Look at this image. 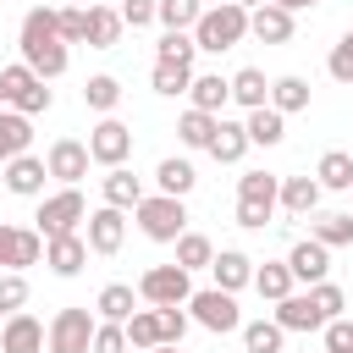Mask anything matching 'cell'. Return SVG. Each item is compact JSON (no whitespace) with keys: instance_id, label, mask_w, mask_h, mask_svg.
<instances>
[{"instance_id":"cell-56","label":"cell","mask_w":353,"mask_h":353,"mask_svg":"<svg viewBox=\"0 0 353 353\" xmlns=\"http://www.w3.org/2000/svg\"><path fill=\"white\" fill-rule=\"evenodd\" d=\"M0 110H6V83H0Z\"/></svg>"},{"instance_id":"cell-13","label":"cell","mask_w":353,"mask_h":353,"mask_svg":"<svg viewBox=\"0 0 353 353\" xmlns=\"http://www.w3.org/2000/svg\"><path fill=\"white\" fill-rule=\"evenodd\" d=\"M39 259H44V237H39V226L28 232V226L0 221V265H6V270H22V265H39Z\"/></svg>"},{"instance_id":"cell-34","label":"cell","mask_w":353,"mask_h":353,"mask_svg":"<svg viewBox=\"0 0 353 353\" xmlns=\"http://www.w3.org/2000/svg\"><path fill=\"white\" fill-rule=\"evenodd\" d=\"M83 105H88V110H99V116H110V110L121 105V83H116L110 72H94V77L83 83Z\"/></svg>"},{"instance_id":"cell-10","label":"cell","mask_w":353,"mask_h":353,"mask_svg":"<svg viewBox=\"0 0 353 353\" xmlns=\"http://www.w3.org/2000/svg\"><path fill=\"white\" fill-rule=\"evenodd\" d=\"M44 165H50V176H55L61 188H77V182L88 176L94 154H88V143H83V138H55V143H50V154H44Z\"/></svg>"},{"instance_id":"cell-22","label":"cell","mask_w":353,"mask_h":353,"mask_svg":"<svg viewBox=\"0 0 353 353\" xmlns=\"http://www.w3.org/2000/svg\"><path fill=\"white\" fill-rule=\"evenodd\" d=\"M99 188H105V204H116V210H138V204H143V182H138L127 165H110V171L99 176Z\"/></svg>"},{"instance_id":"cell-29","label":"cell","mask_w":353,"mask_h":353,"mask_svg":"<svg viewBox=\"0 0 353 353\" xmlns=\"http://www.w3.org/2000/svg\"><path fill=\"white\" fill-rule=\"evenodd\" d=\"M215 110H199V105H188L182 116H176V138L188 143V149H210V138H215Z\"/></svg>"},{"instance_id":"cell-41","label":"cell","mask_w":353,"mask_h":353,"mask_svg":"<svg viewBox=\"0 0 353 353\" xmlns=\"http://www.w3.org/2000/svg\"><path fill=\"white\" fill-rule=\"evenodd\" d=\"M281 342H287V331L276 320H248L243 325V347L248 353H281Z\"/></svg>"},{"instance_id":"cell-16","label":"cell","mask_w":353,"mask_h":353,"mask_svg":"<svg viewBox=\"0 0 353 353\" xmlns=\"http://www.w3.org/2000/svg\"><path fill=\"white\" fill-rule=\"evenodd\" d=\"M281 331H325V309L314 303V292H287L270 314Z\"/></svg>"},{"instance_id":"cell-9","label":"cell","mask_w":353,"mask_h":353,"mask_svg":"<svg viewBox=\"0 0 353 353\" xmlns=\"http://www.w3.org/2000/svg\"><path fill=\"white\" fill-rule=\"evenodd\" d=\"M94 314L88 309H61L55 320H50V353H94Z\"/></svg>"},{"instance_id":"cell-42","label":"cell","mask_w":353,"mask_h":353,"mask_svg":"<svg viewBox=\"0 0 353 353\" xmlns=\"http://www.w3.org/2000/svg\"><path fill=\"white\" fill-rule=\"evenodd\" d=\"M204 17V0H160V22L165 28H182V33H193V22Z\"/></svg>"},{"instance_id":"cell-17","label":"cell","mask_w":353,"mask_h":353,"mask_svg":"<svg viewBox=\"0 0 353 353\" xmlns=\"http://www.w3.org/2000/svg\"><path fill=\"white\" fill-rule=\"evenodd\" d=\"M248 39H259V44H287V39H292V11L276 6V0L254 6V11H248Z\"/></svg>"},{"instance_id":"cell-48","label":"cell","mask_w":353,"mask_h":353,"mask_svg":"<svg viewBox=\"0 0 353 353\" xmlns=\"http://www.w3.org/2000/svg\"><path fill=\"white\" fill-rule=\"evenodd\" d=\"M116 11H121L127 28H149V22H160V0H121Z\"/></svg>"},{"instance_id":"cell-21","label":"cell","mask_w":353,"mask_h":353,"mask_svg":"<svg viewBox=\"0 0 353 353\" xmlns=\"http://www.w3.org/2000/svg\"><path fill=\"white\" fill-rule=\"evenodd\" d=\"M248 149H254V143H248V127H243V121H226V116H221V121H215V138H210V154H215L221 165H237V160H243Z\"/></svg>"},{"instance_id":"cell-24","label":"cell","mask_w":353,"mask_h":353,"mask_svg":"<svg viewBox=\"0 0 353 353\" xmlns=\"http://www.w3.org/2000/svg\"><path fill=\"white\" fill-rule=\"evenodd\" d=\"M292 265L287 259H265V265H254V292L265 298V303H281L287 292H292Z\"/></svg>"},{"instance_id":"cell-40","label":"cell","mask_w":353,"mask_h":353,"mask_svg":"<svg viewBox=\"0 0 353 353\" xmlns=\"http://www.w3.org/2000/svg\"><path fill=\"white\" fill-rule=\"evenodd\" d=\"M149 83H154V94L176 99V94H188V88H193V66H171V61H154Z\"/></svg>"},{"instance_id":"cell-12","label":"cell","mask_w":353,"mask_h":353,"mask_svg":"<svg viewBox=\"0 0 353 353\" xmlns=\"http://www.w3.org/2000/svg\"><path fill=\"white\" fill-rule=\"evenodd\" d=\"M88 254H94V248H88V237H83V232H61V237H44V265H50L61 281H72V276L88 265Z\"/></svg>"},{"instance_id":"cell-35","label":"cell","mask_w":353,"mask_h":353,"mask_svg":"<svg viewBox=\"0 0 353 353\" xmlns=\"http://www.w3.org/2000/svg\"><path fill=\"white\" fill-rule=\"evenodd\" d=\"M270 105H276L281 116H292V110H309V83H303L298 72L276 77V83H270Z\"/></svg>"},{"instance_id":"cell-54","label":"cell","mask_w":353,"mask_h":353,"mask_svg":"<svg viewBox=\"0 0 353 353\" xmlns=\"http://www.w3.org/2000/svg\"><path fill=\"white\" fill-rule=\"evenodd\" d=\"M237 6H248V11H254V6H265V0H237Z\"/></svg>"},{"instance_id":"cell-4","label":"cell","mask_w":353,"mask_h":353,"mask_svg":"<svg viewBox=\"0 0 353 353\" xmlns=\"http://www.w3.org/2000/svg\"><path fill=\"white\" fill-rule=\"evenodd\" d=\"M0 83H6V105H11V110H22V116H44V110L55 105V94L44 88V77H39L28 61L6 66V72H0Z\"/></svg>"},{"instance_id":"cell-11","label":"cell","mask_w":353,"mask_h":353,"mask_svg":"<svg viewBox=\"0 0 353 353\" xmlns=\"http://www.w3.org/2000/svg\"><path fill=\"white\" fill-rule=\"evenodd\" d=\"M44 342H50V325H44L39 314H28V309L6 314V325H0V353H44Z\"/></svg>"},{"instance_id":"cell-43","label":"cell","mask_w":353,"mask_h":353,"mask_svg":"<svg viewBox=\"0 0 353 353\" xmlns=\"http://www.w3.org/2000/svg\"><path fill=\"white\" fill-rule=\"evenodd\" d=\"M132 342H127V325L121 320H99L94 325V353H127Z\"/></svg>"},{"instance_id":"cell-36","label":"cell","mask_w":353,"mask_h":353,"mask_svg":"<svg viewBox=\"0 0 353 353\" xmlns=\"http://www.w3.org/2000/svg\"><path fill=\"white\" fill-rule=\"evenodd\" d=\"M154 182H160V193L188 199V193H193V182H199V171H193L188 160H176V154H171V160H160V165H154Z\"/></svg>"},{"instance_id":"cell-26","label":"cell","mask_w":353,"mask_h":353,"mask_svg":"<svg viewBox=\"0 0 353 353\" xmlns=\"http://www.w3.org/2000/svg\"><path fill=\"white\" fill-rule=\"evenodd\" d=\"M248 143H259V149H276L281 138H287V116L276 110V105H259V110H248Z\"/></svg>"},{"instance_id":"cell-2","label":"cell","mask_w":353,"mask_h":353,"mask_svg":"<svg viewBox=\"0 0 353 353\" xmlns=\"http://www.w3.org/2000/svg\"><path fill=\"white\" fill-rule=\"evenodd\" d=\"M193 39H199L204 55H221V50L243 44V39H248V6H237V0L204 6V17L193 22Z\"/></svg>"},{"instance_id":"cell-57","label":"cell","mask_w":353,"mask_h":353,"mask_svg":"<svg viewBox=\"0 0 353 353\" xmlns=\"http://www.w3.org/2000/svg\"><path fill=\"white\" fill-rule=\"evenodd\" d=\"M0 325H6V314H0Z\"/></svg>"},{"instance_id":"cell-27","label":"cell","mask_w":353,"mask_h":353,"mask_svg":"<svg viewBox=\"0 0 353 353\" xmlns=\"http://www.w3.org/2000/svg\"><path fill=\"white\" fill-rule=\"evenodd\" d=\"M94 309H99V320H121V325H127V320L138 314V292H132L127 281H105L99 298H94Z\"/></svg>"},{"instance_id":"cell-3","label":"cell","mask_w":353,"mask_h":353,"mask_svg":"<svg viewBox=\"0 0 353 353\" xmlns=\"http://www.w3.org/2000/svg\"><path fill=\"white\" fill-rule=\"evenodd\" d=\"M132 215H138V232H143L149 243H176V237L188 232V210H182L176 193H143V204H138Z\"/></svg>"},{"instance_id":"cell-5","label":"cell","mask_w":353,"mask_h":353,"mask_svg":"<svg viewBox=\"0 0 353 353\" xmlns=\"http://www.w3.org/2000/svg\"><path fill=\"white\" fill-rule=\"evenodd\" d=\"M188 314H193L204 331H215V336H226V331H243L237 292H226V287H204V292H193V298H188Z\"/></svg>"},{"instance_id":"cell-31","label":"cell","mask_w":353,"mask_h":353,"mask_svg":"<svg viewBox=\"0 0 353 353\" xmlns=\"http://www.w3.org/2000/svg\"><path fill=\"white\" fill-rule=\"evenodd\" d=\"M232 99H237L243 110H259V105H270V83H265V72H259V66H243V72H232Z\"/></svg>"},{"instance_id":"cell-20","label":"cell","mask_w":353,"mask_h":353,"mask_svg":"<svg viewBox=\"0 0 353 353\" xmlns=\"http://www.w3.org/2000/svg\"><path fill=\"white\" fill-rule=\"evenodd\" d=\"M28 143H33V116H22V110H0V165L6 160H17V154H28Z\"/></svg>"},{"instance_id":"cell-47","label":"cell","mask_w":353,"mask_h":353,"mask_svg":"<svg viewBox=\"0 0 353 353\" xmlns=\"http://www.w3.org/2000/svg\"><path fill=\"white\" fill-rule=\"evenodd\" d=\"M188 320H193V314H188L182 303H165V309H160V336L182 347V336H188Z\"/></svg>"},{"instance_id":"cell-32","label":"cell","mask_w":353,"mask_h":353,"mask_svg":"<svg viewBox=\"0 0 353 353\" xmlns=\"http://www.w3.org/2000/svg\"><path fill=\"white\" fill-rule=\"evenodd\" d=\"M237 199H248V204H281V176L276 171H243L237 176Z\"/></svg>"},{"instance_id":"cell-25","label":"cell","mask_w":353,"mask_h":353,"mask_svg":"<svg viewBox=\"0 0 353 353\" xmlns=\"http://www.w3.org/2000/svg\"><path fill=\"white\" fill-rule=\"evenodd\" d=\"M188 99L199 105V110H226V99H232V77H221V72H193V88H188Z\"/></svg>"},{"instance_id":"cell-7","label":"cell","mask_w":353,"mask_h":353,"mask_svg":"<svg viewBox=\"0 0 353 353\" xmlns=\"http://www.w3.org/2000/svg\"><path fill=\"white\" fill-rule=\"evenodd\" d=\"M39 237H61V232H77V221H88V204L77 188H61L50 199H39Z\"/></svg>"},{"instance_id":"cell-44","label":"cell","mask_w":353,"mask_h":353,"mask_svg":"<svg viewBox=\"0 0 353 353\" xmlns=\"http://www.w3.org/2000/svg\"><path fill=\"white\" fill-rule=\"evenodd\" d=\"M325 72L336 77V83H353V28L331 44V61H325Z\"/></svg>"},{"instance_id":"cell-15","label":"cell","mask_w":353,"mask_h":353,"mask_svg":"<svg viewBox=\"0 0 353 353\" xmlns=\"http://www.w3.org/2000/svg\"><path fill=\"white\" fill-rule=\"evenodd\" d=\"M88 248L94 254H121V243H127V221H121V210L116 204H99V210H88Z\"/></svg>"},{"instance_id":"cell-39","label":"cell","mask_w":353,"mask_h":353,"mask_svg":"<svg viewBox=\"0 0 353 353\" xmlns=\"http://www.w3.org/2000/svg\"><path fill=\"white\" fill-rule=\"evenodd\" d=\"M127 342L138 347V353H149V347H160L165 336H160V309L149 303V309H138L132 320H127Z\"/></svg>"},{"instance_id":"cell-8","label":"cell","mask_w":353,"mask_h":353,"mask_svg":"<svg viewBox=\"0 0 353 353\" xmlns=\"http://www.w3.org/2000/svg\"><path fill=\"white\" fill-rule=\"evenodd\" d=\"M88 154H94V165H127V154H132V127L127 121H116V116H99L94 127H88Z\"/></svg>"},{"instance_id":"cell-55","label":"cell","mask_w":353,"mask_h":353,"mask_svg":"<svg viewBox=\"0 0 353 353\" xmlns=\"http://www.w3.org/2000/svg\"><path fill=\"white\" fill-rule=\"evenodd\" d=\"M66 6H94V0H66Z\"/></svg>"},{"instance_id":"cell-45","label":"cell","mask_w":353,"mask_h":353,"mask_svg":"<svg viewBox=\"0 0 353 353\" xmlns=\"http://www.w3.org/2000/svg\"><path fill=\"white\" fill-rule=\"evenodd\" d=\"M61 39L88 44V6H61Z\"/></svg>"},{"instance_id":"cell-52","label":"cell","mask_w":353,"mask_h":353,"mask_svg":"<svg viewBox=\"0 0 353 353\" xmlns=\"http://www.w3.org/2000/svg\"><path fill=\"white\" fill-rule=\"evenodd\" d=\"M276 6H287V11L298 17V11H309V6H320V0H276Z\"/></svg>"},{"instance_id":"cell-6","label":"cell","mask_w":353,"mask_h":353,"mask_svg":"<svg viewBox=\"0 0 353 353\" xmlns=\"http://www.w3.org/2000/svg\"><path fill=\"white\" fill-rule=\"evenodd\" d=\"M188 276H193V270H182V265H149V270L138 276V298L154 303V309L188 303V298H193V281H188Z\"/></svg>"},{"instance_id":"cell-18","label":"cell","mask_w":353,"mask_h":353,"mask_svg":"<svg viewBox=\"0 0 353 353\" xmlns=\"http://www.w3.org/2000/svg\"><path fill=\"white\" fill-rule=\"evenodd\" d=\"M287 265H292V276L298 281H325L331 276V248L320 243V237H303V243H292V254H287Z\"/></svg>"},{"instance_id":"cell-53","label":"cell","mask_w":353,"mask_h":353,"mask_svg":"<svg viewBox=\"0 0 353 353\" xmlns=\"http://www.w3.org/2000/svg\"><path fill=\"white\" fill-rule=\"evenodd\" d=\"M149 353H182V347H176V342H160V347H149Z\"/></svg>"},{"instance_id":"cell-14","label":"cell","mask_w":353,"mask_h":353,"mask_svg":"<svg viewBox=\"0 0 353 353\" xmlns=\"http://www.w3.org/2000/svg\"><path fill=\"white\" fill-rule=\"evenodd\" d=\"M44 176H50V165H44L39 154H17V160L0 165V182H6V193H17V199H44Z\"/></svg>"},{"instance_id":"cell-50","label":"cell","mask_w":353,"mask_h":353,"mask_svg":"<svg viewBox=\"0 0 353 353\" xmlns=\"http://www.w3.org/2000/svg\"><path fill=\"white\" fill-rule=\"evenodd\" d=\"M325 353H353V320H325Z\"/></svg>"},{"instance_id":"cell-1","label":"cell","mask_w":353,"mask_h":353,"mask_svg":"<svg viewBox=\"0 0 353 353\" xmlns=\"http://www.w3.org/2000/svg\"><path fill=\"white\" fill-rule=\"evenodd\" d=\"M17 44H22V61H28L44 83L72 66V50H66V39H61V6H33V11L22 17Z\"/></svg>"},{"instance_id":"cell-49","label":"cell","mask_w":353,"mask_h":353,"mask_svg":"<svg viewBox=\"0 0 353 353\" xmlns=\"http://www.w3.org/2000/svg\"><path fill=\"white\" fill-rule=\"evenodd\" d=\"M309 292H314V303H320V309H325V320H336V314H342V309H347V292H342V287H336V281H314V287H309Z\"/></svg>"},{"instance_id":"cell-30","label":"cell","mask_w":353,"mask_h":353,"mask_svg":"<svg viewBox=\"0 0 353 353\" xmlns=\"http://www.w3.org/2000/svg\"><path fill=\"white\" fill-rule=\"evenodd\" d=\"M309 237H320L325 248H347V243H353V215H347V210L309 215Z\"/></svg>"},{"instance_id":"cell-51","label":"cell","mask_w":353,"mask_h":353,"mask_svg":"<svg viewBox=\"0 0 353 353\" xmlns=\"http://www.w3.org/2000/svg\"><path fill=\"white\" fill-rule=\"evenodd\" d=\"M270 204H248V199H237V226H248V232H265L270 226Z\"/></svg>"},{"instance_id":"cell-38","label":"cell","mask_w":353,"mask_h":353,"mask_svg":"<svg viewBox=\"0 0 353 353\" xmlns=\"http://www.w3.org/2000/svg\"><path fill=\"white\" fill-rule=\"evenodd\" d=\"M210 259H215V243L204 232H182L176 237V265L182 270H210Z\"/></svg>"},{"instance_id":"cell-58","label":"cell","mask_w":353,"mask_h":353,"mask_svg":"<svg viewBox=\"0 0 353 353\" xmlns=\"http://www.w3.org/2000/svg\"><path fill=\"white\" fill-rule=\"evenodd\" d=\"M347 193H353V188H347Z\"/></svg>"},{"instance_id":"cell-37","label":"cell","mask_w":353,"mask_h":353,"mask_svg":"<svg viewBox=\"0 0 353 353\" xmlns=\"http://www.w3.org/2000/svg\"><path fill=\"white\" fill-rule=\"evenodd\" d=\"M314 176H320V188H336V193H347V188H353V154H342V149H325V154H320V165H314Z\"/></svg>"},{"instance_id":"cell-28","label":"cell","mask_w":353,"mask_h":353,"mask_svg":"<svg viewBox=\"0 0 353 353\" xmlns=\"http://www.w3.org/2000/svg\"><path fill=\"white\" fill-rule=\"evenodd\" d=\"M121 11L116 6H88V50H116V39H121Z\"/></svg>"},{"instance_id":"cell-33","label":"cell","mask_w":353,"mask_h":353,"mask_svg":"<svg viewBox=\"0 0 353 353\" xmlns=\"http://www.w3.org/2000/svg\"><path fill=\"white\" fill-rule=\"evenodd\" d=\"M193 55H199V39L182 33V28H165L160 44H154V61H171V66H193Z\"/></svg>"},{"instance_id":"cell-19","label":"cell","mask_w":353,"mask_h":353,"mask_svg":"<svg viewBox=\"0 0 353 353\" xmlns=\"http://www.w3.org/2000/svg\"><path fill=\"white\" fill-rule=\"evenodd\" d=\"M210 276H215V287L243 292V287H254V259H248L243 248H221V254L210 259Z\"/></svg>"},{"instance_id":"cell-23","label":"cell","mask_w":353,"mask_h":353,"mask_svg":"<svg viewBox=\"0 0 353 353\" xmlns=\"http://www.w3.org/2000/svg\"><path fill=\"white\" fill-rule=\"evenodd\" d=\"M320 176H281V210L287 215H314L320 210Z\"/></svg>"},{"instance_id":"cell-46","label":"cell","mask_w":353,"mask_h":353,"mask_svg":"<svg viewBox=\"0 0 353 353\" xmlns=\"http://www.w3.org/2000/svg\"><path fill=\"white\" fill-rule=\"evenodd\" d=\"M28 303V281H22V270H6L0 276V314H17Z\"/></svg>"}]
</instances>
